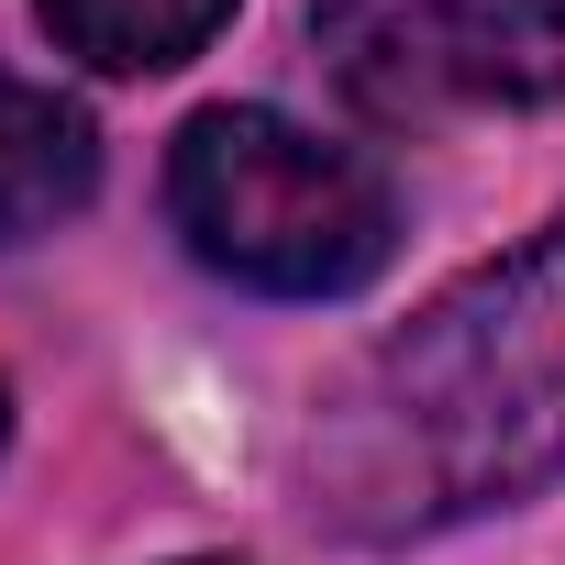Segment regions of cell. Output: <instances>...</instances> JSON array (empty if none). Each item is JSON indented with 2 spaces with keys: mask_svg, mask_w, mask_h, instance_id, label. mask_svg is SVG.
<instances>
[{
  "mask_svg": "<svg viewBox=\"0 0 565 565\" xmlns=\"http://www.w3.org/2000/svg\"><path fill=\"white\" fill-rule=\"evenodd\" d=\"M167 222L189 233V255L211 277H233L255 300H344L399 244L388 167L266 100H222V111L178 122Z\"/></svg>",
  "mask_w": 565,
  "mask_h": 565,
  "instance_id": "2",
  "label": "cell"
},
{
  "mask_svg": "<svg viewBox=\"0 0 565 565\" xmlns=\"http://www.w3.org/2000/svg\"><path fill=\"white\" fill-rule=\"evenodd\" d=\"M0 433H12V411H0Z\"/></svg>",
  "mask_w": 565,
  "mask_h": 565,
  "instance_id": "6",
  "label": "cell"
},
{
  "mask_svg": "<svg viewBox=\"0 0 565 565\" xmlns=\"http://www.w3.org/2000/svg\"><path fill=\"white\" fill-rule=\"evenodd\" d=\"M233 23V0H45V34L100 78H167Z\"/></svg>",
  "mask_w": 565,
  "mask_h": 565,
  "instance_id": "5",
  "label": "cell"
},
{
  "mask_svg": "<svg viewBox=\"0 0 565 565\" xmlns=\"http://www.w3.org/2000/svg\"><path fill=\"white\" fill-rule=\"evenodd\" d=\"M89 189H100V134H89V111L0 67V255L34 244V233H56Z\"/></svg>",
  "mask_w": 565,
  "mask_h": 565,
  "instance_id": "4",
  "label": "cell"
},
{
  "mask_svg": "<svg viewBox=\"0 0 565 565\" xmlns=\"http://www.w3.org/2000/svg\"><path fill=\"white\" fill-rule=\"evenodd\" d=\"M344 532H444L565 477V222L444 289L311 433Z\"/></svg>",
  "mask_w": 565,
  "mask_h": 565,
  "instance_id": "1",
  "label": "cell"
},
{
  "mask_svg": "<svg viewBox=\"0 0 565 565\" xmlns=\"http://www.w3.org/2000/svg\"><path fill=\"white\" fill-rule=\"evenodd\" d=\"M311 34L333 89L388 134L565 100V0H322Z\"/></svg>",
  "mask_w": 565,
  "mask_h": 565,
  "instance_id": "3",
  "label": "cell"
}]
</instances>
